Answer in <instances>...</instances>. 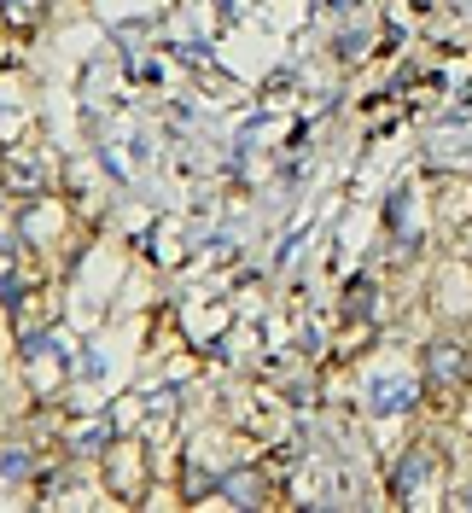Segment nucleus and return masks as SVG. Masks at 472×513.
<instances>
[{
  "label": "nucleus",
  "mask_w": 472,
  "mask_h": 513,
  "mask_svg": "<svg viewBox=\"0 0 472 513\" xmlns=\"http://www.w3.org/2000/svg\"><path fill=\"white\" fill-rule=\"evenodd\" d=\"M432 374H438V379L461 374V350H455V344H438V350H432Z\"/></svg>",
  "instance_id": "1"
},
{
  "label": "nucleus",
  "mask_w": 472,
  "mask_h": 513,
  "mask_svg": "<svg viewBox=\"0 0 472 513\" xmlns=\"http://www.w3.org/2000/svg\"><path fill=\"white\" fill-rule=\"evenodd\" d=\"M420 473H432V461H426V455H408V467H403V490H414V484H420Z\"/></svg>",
  "instance_id": "3"
},
{
  "label": "nucleus",
  "mask_w": 472,
  "mask_h": 513,
  "mask_svg": "<svg viewBox=\"0 0 472 513\" xmlns=\"http://www.w3.org/2000/svg\"><path fill=\"white\" fill-rule=\"evenodd\" d=\"M18 473H24V455H18V449H12V455H0V479H18Z\"/></svg>",
  "instance_id": "4"
},
{
  "label": "nucleus",
  "mask_w": 472,
  "mask_h": 513,
  "mask_svg": "<svg viewBox=\"0 0 472 513\" xmlns=\"http://www.w3.org/2000/svg\"><path fill=\"white\" fill-rule=\"evenodd\" d=\"M408 397L414 391H403V385H373V409H408Z\"/></svg>",
  "instance_id": "2"
}]
</instances>
